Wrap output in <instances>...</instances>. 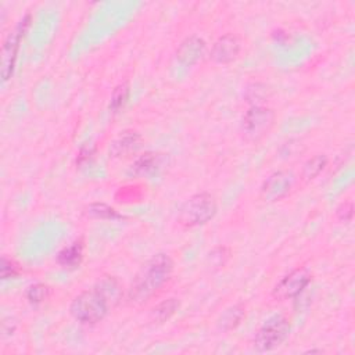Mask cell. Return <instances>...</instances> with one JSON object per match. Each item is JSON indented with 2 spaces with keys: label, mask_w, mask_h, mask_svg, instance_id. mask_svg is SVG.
<instances>
[{
  "label": "cell",
  "mask_w": 355,
  "mask_h": 355,
  "mask_svg": "<svg viewBox=\"0 0 355 355\" xmlns=\"http://www.w3.org/2000/svg\"><path fill=\"white\" fill-rule=\"evenodd\" d=\"M276 115L271 108L254 106L251 107L242 119L243 137L251 144L262 140L269 135L275 125Z\"/></svg>",
  "instance_id": "4"
},
{
  "label": "cell",
  "mask_w": 355,
  "mask_h": 355,
  "mask_svg": "<svg viewBox=\"0 0 355 355\" xmlns=\"http://www.w3.org/2000/svg\"><path fill=\"white\" fill-rule=\"evenodd\" d=\"M244 306L243 304H236L225 310V312L221 315L218 319V329L222 332H231L236 329L240 322L244 318Z\"/></svg>",
  "instance_id": "12"
},
{
  "label": "cell",
  "mask_w": 355,
  "mask_h": 355,
  "mask_svg": "<svg viewBox=\"0 0 355 355\" xmlns=\"http://www.w3.org/2000/svg\"><path fill=\"white\" fill-rule=\"evenodd\" d=\"M179 308V301L176 299H170L160 303L152 312V318L154 322L163 323L168 321Z\"/></svg>",
  "instance_id": "15"
},
{
  "label": "cell",
  "mask_w": 355,
  "mask_h": 355,
  "mask_svg": "<svg viewBox=\"0 0 355 355\" xmlns=\"http://www.w3.org/2000/svg\"><path fill=\"white\" fill-rule=\"evenodd\" d=\"M204 50H205L204 41L200 39V38L192 36V38L186 39L181 45V47L178 49V58L182 62L192 65V64L197 62L203 57Z\"/></svg>",
  "instance_id": "11"
},
{
  "label": "cell",
  "mask_w": 355,
  "mask_h": 355,
  "mask_svg": "<svg viewBox=\"0 0 355 355\" xmlns=\"http://www.w3.org/2000/svg\"><path fill=\"white\" fill-rule=\"evenodd\" d=\"M0 271H2V277L3 279L14 277V276H17L20 273L19 265L13 260H9L6 257L2 258V266H0Z\"/></svg>",
  "instance_id": "19"
},
{
  "label": "cell",
  "mask_w": 355,
  "mask_h": 355,
  "mask_svg": "<svg viewBox=\"0 0 355 355\" xmlns=\"http://www.w3.org/2000/svg\"><path fill=\"white\" fill-rule=\"evenodd\" d=\"M31 17L27 16L20 24L19 27L9 34V36L6 38L3 47H2V78L3 81H9L13 76V69H14V64H16V58H17V53H19V47H20V42L21 38L24 36L28 25H30Z\"/></svg>",
  "instance_id": "6"
},
{
  "label": "cell",
  "mask_w": 355,
  "mask_h": 355,
  "mask_svg": "<svg viewBox=\"0 0 355 355\" xmlns=\"http://www.w3.org/2000/svg\"><path fill=\"white\" fill-rule=\"evenodd\" d=\"M128 95H129L128 85H126V84L119 85V87L114 91V93H113V96H111V104H110V107H111L114 111L119 110V108L125 104V102H126V99H128Z\"/></svg>",
  "instance_id": "18"
},
{
  "label": "cell",
  "mask_w": 355,
  "mask_h": 355,
  "mask_svg": "<svg viewBox=\"0 0 355 355\" xmlns=\"http://www.w3.org/2000/svg\"><path fill=\"white\" fill-rule=\"evenodd\" d=\"M295 176L289 171H277L264 182L261 196L265 201H277L286 197L293 187Z\"/></svg>",
  "instance_id": "8"
},
{
  "label": "cell",
  "mask_w": 355,
  "mask_h": 355,
  "mask_svg": "<svg viewBox=\"0 0 355 355\" xmlns=\"http://www.w3.org/2000/svg\"><path fill=\"white\" fill-rule=\"evenodd\" d=\"M49 296H50V288L46 285H42V283H36V285H32L27 290V299L31 304H41L46 301Z\"/></svg>",
  "instance_id": "17"
},
{
  "label": "cell",
  "mask_w": 355,
  "mask_h": 355,
  "mask_svg": "<svg viewBox=\"0 0 355 355\" xmlns=\"http://www.w3.org/2000/svg\"><path fill=\"white\" fill-rule=\"evenodd\" d=\"M345 214H348V217H352V204H344L339 208L337 216L341 221H345Z\"/></svg>",
  "instance_id": "20"
},
{
  "label": "cell",
  "mask_w": 355,
  "mask_h": 355,
  "mask_svg": "<svg viewBox=\"0 0 355 355\" xmlns=\"http://www.w3.org/2000/svg\"><path fill=\"white\" fill-rule=\"evenodd\" d=\"M141 146V137L136 132H124L117 137L111 146L110 153L113 157H128L132 153H136Z\"/></svg>",
  "instance_id": "10"
},
{
  "label": "cell",
  "mask_w": 355,
  "mask_h": 355,
  "mask_svg": "<svg viewBox=\"0 0 355 355\" xmlns=\"http://www.w3.org/2000/svg\"><path fill=\"white\" fill-rule=\"evenodd\" d=\"M217 212L216 198L208 193H198L187 198L181 209L178 221L185 228H194L207 224Z\"/></svg>",
  "instance_id": "3"
},
{
  "label": "cell",
  "mask_w": 355,
  "mask_h": 355,
  "mask_svg": "<svg viewBox=\"0 0 355 355\" xmlns=\"http://www.w3.org/2000/svg\"><path fill=\"white\" fill-rule=\"evenodd\" d=\"M311 277L307 269H296L283 277L273 289V297L276 300H288L299 296L310 283Z\"/></svg>",
  "instance_id": "7"
},
{
  "label": "cell",
  "mask_w": 355,
  "mask_h": 355,
  "mask_svg": "<svg viewBox=\"0 0 355 355\" xmlns=\"http://www.w3.org/2000/svg\"><path fill=\"white\" fill-rule=\"evenodd\" d=\"M161 156L154 153H146L140 159L136 160V163L132 165V172L135 175H146L153 171H156L161 165Z\"/></svg>",
  "instance_id": "14"
},
{
  "label": "cell",
  "mask_w": 355,
  "mask_h": 355,
  "mask_svg": "<svg viewBox=\"0 0 355 355\" xmlns=\"http://www.w3.org/2000/svg\"><path fill=\"white\" fill-rule=\"evenodd\" d=\"M174 271L172 260L165 254L154 255L135 276L128 297L132 303H145L154 296L170 279Z\"/></svg>",
  "instance_id": "1"
},
{
  "label": "cell",
  "mask_w": 355,
  "mask_h": 355,
  "mask_svg": "<svg viewBox=\"0 0 355 355\" xmlns=\"http://www.w3.org/2000/svg\"><path fill=\"white\" fill-rule=\"evenodd\" d=\"M84 257V243L82 240H77L71 246L65 247L58 254V264L65 268H76L81 264Z\"/></svg>",
  "instance_id": "13"
},
{
  "label": "cell",
  "mask_w": 355,
  "mask_h": 355,
  "mask_svg": "<svg viewBox=\"0 0 355 355\" xmlns=\"http://www.w3.org/2000/svg\"><path fill=\"white\" fill-rule=\"evenodd\" d=\"M110 308L108 300L99 288L82 292L69 307V312L82 323H98L104 319Z\"/></svg>",
  "instance_id": "2"
},
{
  "label": "cell",
  "mask_w": 355,
  "mask_h": 355,
  "mask_svg": "<svg viewBox=\"0 0 355 355\" xmlns=\"http://www.w3.org/2000/svg\"><path fill=\"white\" fill-rule=\"evenodd\" d=\"M242 43L238 35L227 34L221 36L211 49V58L218 64H229L240 54Z\"/></svg>",
  "instance_id": "9"
},
{
  "label": "cell",
  "mask_w": 355,
  "mask_h": 355,
  "mask_svg": "<svg viewBox=\"0 0 355 355\" xmlns=\"http://www.w3.org/2000/svg\"><path fill=\"white\" fill-rule=\"evenodd\" d=\"M290 322L285 317H272L268 319L254 339V345L258 351H271L279 347L289 337Z\"/></svg>",
  "instance_id": "5"
},
{
  "label": "cell",
  "mask_w": 355,
  "mask_h": 355,
  "mask_svg": "<svg viewBox=\"0 0 355 355\" xmlns=\"http://www.w3.org/2000/svg\"><path fill=\"white\" fill-rule=\"evenodd\" d=\"M326 164H328V160H326L325 156H315V157H312L303 167V172H301L303 179L307 181V182L312 181L314 178H317L323 171Z\"/></svg>",
  "instance_id": "16"
}]
</instances>
